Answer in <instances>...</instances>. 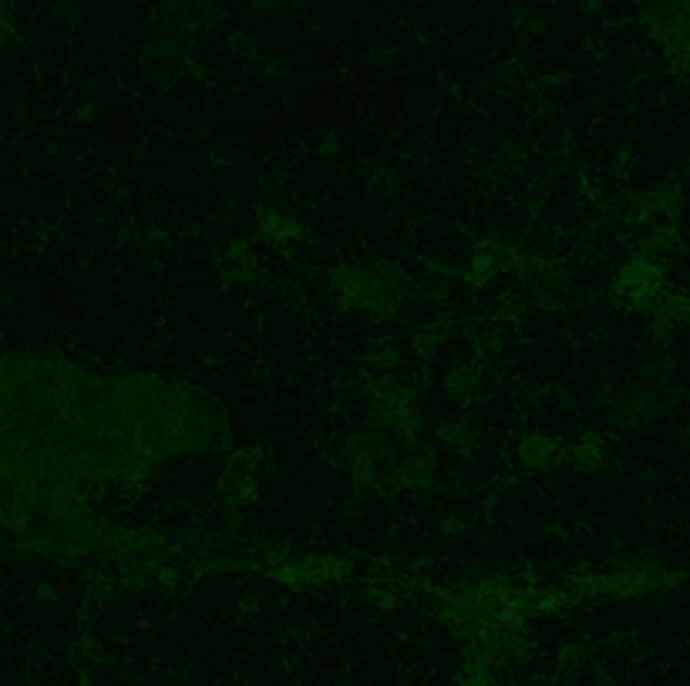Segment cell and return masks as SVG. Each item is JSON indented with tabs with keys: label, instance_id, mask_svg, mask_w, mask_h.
<instances>
[{
	"label": "cell",
	"instance_id": "1",
	"mask_svg": "<svg viewBox=\"0 0 690 686\" xmlns=\"http://www.w3.org/2000/svg\"><path fill=\"white\" fill-rule=\"evenodd\" d=\"M552 451H556V448H552L549 441H542V438L522 441V458H526V461H536V465H542V461H549Z\"/></svg>",
	"mask_w": 690,
	"mask_h": 686
}]
</instances>
